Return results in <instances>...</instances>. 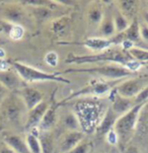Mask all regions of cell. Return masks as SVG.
<instances>
[{"label": "cell", "mask_w": 148, "mask_h": 153, "mask_svg": "<svg viewBox=\"0 0 148 153\" xmlns=\"http://www.w3.org/2000/svg\"><path fill=\"white\" fill-rule=\"evenodd\" d=\"M140 3L141 2L136 0H120L115 1V7L130 22H132L137 19V14L140 11Z\"/></svg>", "instance_id": "cell-20"}, {"label": "cell", "mask_w": 148, "mask_h": 153, "mask_svg": "<svg viewBox=\"0 0 148 153\" xmlns=\"http://www.w3.org/2000/svg\"><path fill=\"white\" fill-rule=\"evenodd\" d=\"M103 13H105V8L102 5V2L92 1L89 4L86 11V22L90 30H94V33L97 32L103 20Z\"/></svg>", "instance_id": "cell-16"}, {"label": "cell", "mask_w": 148, "mask_h": 153, "mask_svg": "<svg viewBox=\"0 0 148 153\" xmlns=\"http://www.w3.org/2000/svg\"><path fill=\"white\" fill-rule=\"evenodd\" d=\"M106 108L103 110L102 102L95 100H82L75 103L73 111L80 122L82 132L85 134L93 133L105 115Z\"/></svg>", "instance_id": "cell-3"}, {"label": "cell", "mask_w": 148, "mask_h": 153, "mask_svg": "<svg viewBox=\"0 0 148 153\" xmlns=\"http://www.w3.org/2000/svg\"><path fill=\"white\" fill-rule=\"evenodd\" d=\"M121 81H93L81 89L77 90L66 97L62 102H69L76 98H81L84 97H109L110 93L116 86V83L119 84Z\"/></svg>", "instance_id": "cell-8"}, {"label": "cell", "mask_w": 148, "mask_h": 153, "mask_svg": "<svg viewBox=\"0 0 148 153\" xmlns=\"http://www.w3.org/2000/svg\"><path fill=\"white\" fill-rule=\"evenodd\" d=\"M72 19L69 15H62L51 22V32L56 38H64L71 27Z\"/></svg>", "instance_id": "cell-22"}, {"label": "cell", "mask_w": 148, "mask_h": 153, "mask_svg": "<svg viewBox=\"0 0 148 153\" xmlns=\"http://www.w3.org/2000/svg\"><path fill=\"white\" fill-rule=\"evenodd\" d=\"M0 153H16V152H14L11 148H9L7 145L2 144L0 146Z\"/></svg>", "instance_id": "cell-39"}, {"label": "cell", "mask_w": 148, "mask_h": 153, "mask_svg": "<svg viewBox=\"0 0 148 153\" xmlns=\"http://www.w3.org/2000/svg\"><path fill=\"white\" fill-rule=\"evenodd\" d=\"M141 16H142V22H143L146 25H148V10L147 9L142 10Z\"/></svg>", "instance_id": "cell-40"}, {"label": "cell", "mask_w": 148, "mask_h": 153, "mask_svg": "<svg viewBox=\"0 0 148 153\" xmlns=\"http://www.w3.org/2000/svg\"><path fill=\"white\" fill-rule=\"evenodd\" d=\"M109 100H110L111 108L118 117L123 116L124 114L128 113L131 108H133L135 107L134 98H128L125 97H122V95H120L116 91L115 88H114L113 91L109 95Z\"/></svg>", "instance_id": "cell-12"}, {"label": "cell", "mask_w": 148, "mask_h": 153, "mask_svg": "<svg viewBox=\"0 0 148 153\" xmlns=\"http://www.w3.org/2000/svg\"><path fill=\"white\" fill-rule=\"evenodd\" d=\"M39 128L32 129L25 134V142L30 153H42L40 139H39Z\"/></svg>", "instance_id": "cell-27"}, {"label": "cell", "mask_w": 148, "mask_h": 153, "mask_svg": "<svg viewBox=\"0 0 148 153\" xmlns=\"http://www.w3.org/2000/svg\"><path fill=\"white\" fill-rule=\"evenodd\" d=\"M112 40H113L115 46L120 45L124 41H129V42H131L133 44L139 43L140 41H141V39H140V33H139V20L137 19L132 20L128 28H127L125 32L116 35Z\"/></svg>", "instance_id": "cell-18"}, {"label": "cell", "mask_w": 148, "mask_h": 153, "mask_svg": "<svg viewBox=\"0 0 148 153\" xmlns=\"http://www.w3.org/2000/svg\"><path fill=\"white\" fill-rule=\"evenodd\" d=\"M146 103L135 105L128 113L119 117L115 124V127H114V130L116 131L119 137V144L126 145L131 140L135 131L137 130L140 113Z\"/></svg>", "instance_id": "cell-5"}, {"label": "cell", "mask_w": 148, "mask_h": 153, "mask_svg": "<svg viewBox=\"0 0 148 153\" xmlns=\"http://www.w3.org/2000/svg\"><path fill=\"white\" fill-rule=\"evenodd\" d=\"M148 84V78L143 76L130 77L116 85L115 90L122 97L135 98Z\"/></svg>", "instance_id": "cell-9"}, {"label": "cell", "mask_w": 148, "mask_h": 153, "mask_svg": "<svg viewBox=\"0 0 148 153\" xmlns=\"http://www.w3.org/2000/svg\"><path fill=\"white\" fill-rule=\"evenodd\" d=\"M128 53L131 55L135 60L142 64V65H147L148 64V50L143 48H140V47L135 46L134 48H132Z\"/></svg>", "instance_id": "cell-29"}, {"label": "cell", "mask_w": 148, "mask_h": 153, "mask_svg": "<svg viewBox=\"0 0 148 153\" xmlns=\"http://www.w3.org/2000/svg\"><path fill=\"white\" fill-rule=\"evenodd\" d=\"M146 4H147V5H148V1H147V2H146ZM147 7H148V6H147ZM147 10H148V8H147Z\"/></svg>", "instance_id": "cell-43"}, {"label": "cell", "mask_w": 148, "mask_h": 153, "mask_svg": "<svg viewBox=\"0 0 148 153\" xmlns=\"http://www.w3.org/2000/svg\"><path fill=\"white\" fill-rule=\"evenodd\" d=\"M1 139L3 144L7 145L16 153H30L28 148L25 137L14 133L12 131H4L1 133Z\"/></svg>", "instance_id": "cell-13"}, {"label": "cell", "mask_w": 148, "mask_h": 153, "mask_svg": "<svg viewBox=\"0 0 148 153\" xmlns=\"http://www.w3.org/2000/svg\"><path fill=\"white\" fill-rule=\"evenodd\" d=\"M59 60H60V58H59V54L55 51L48 52V53L45 55V57H44V61H45V63L48 66L53 67V68H55V67L58 66Z\"/></svg>", "instance_id": "cell-32"}, {"label": "cell", "mask_w": 148, "mask_h": 153, "mask_svg": "<svg viewBox=\"0 0 148 153\" xmlns=\"http://www.w3.org/2000/svg\"><path fill=\"white\" fill-rule=\"evenodd\" d=\"M58 122H59V116L58 113H57L56 108L50 105V108L46 111L42 121H41L40 125H39V130L43 132L53 131V129L56 127Z\"/></svg>", "instance_id": "cell-23"}, {"label": "cell", "mask_w": 148, "mask_h": 153, "mask_svg": "<svg viewBox=\"0 0 148 153\" xmlns=\"http://www.w3.org/2000/svg\"><path fill=\"white\" fill-rule=\"evenodd\" d=\"M17 93L23 100L28 111L32 110L39 103L44 102V97H45L44 92L39 90L38 88L30 86H23L19 91H17Z\"/></svg>", "instance_id": "cell-15"}, {"label": "cell", "mask_w": 148, "mask_h": 153, "mask_svg": "<svg viewBox=\"0 0 148 153\" xmlns=\"http://www.w3.org/2000/svg\"><path fill=\"white\" fill-rule=\"evenodd\" d=\"M139 33L141 41L148 44V25H145L143 22H139Z\"/></svg>", "instance_id": "cell-36"}, {"label": "cell", "mask_w": 148, "mask_h": 153, "mask_svg": "<svg viewBox=\"0 0 148 153\" xmlns=\"http://www.w3.org/2000/svg\"><path fill=\"white\" fill-rule=\"evenodd\" d=\"M11 67L17 74L20 76L22 81L25 82H46V81H53V82H60V83L69 84L70 81L68 79L61 76L60 73H48V72L42 71L37 69L33 66L28 64L22 63V62L14 61L11 63Z\"/></svg>", "instance_id": "cell-6"}, {"label": "cell", "mask_w": 148, "mask_h": 153, "mask_svg": "<svg viewBox=\"0 0 148 153\" xmlns=\"http://www.w3.org/2000/svg\"><path fill=\"white\" fill-rule=\"evenodd\" d=\"M32 15L33 19L38 22H44L51 19L54 14V8L50 6H40V7H27Z\"/></svg>", "instance_id": "cell-25"}, {"label": "cell", "mask_w": 148, "mask_h": 153, "mask_svg": "<svg viewBox=\"0 0 148 153\" xmlns=\"http://www.w3.org/2000/svg\"><path fill=\"white\" fill-rule=\"evenodd\" d=\"M0 83L9 90L10 93L17 92L23 87V81L13 68L0 69Z\"/></svg>", "instance_id": "cell-11"}, {"label": "cell", "mask_w": 148, "mask_h": 153, "mask_svg": "<svg viewBox=\"0 0 148 153\" xmlns=\"http://www.w3.org/2000/svg\"><path fill=\"white\" fill-rule=\"evenodd\" d=\"M113 16H114V23H115V28H116V33H121L128 28L131 22L124 16L123 14L119 11L118 9L115 7V9H113Z\"/></svg>", "instance_id": "cell-28"}, {"label": "cell", "mask_w": 148, "mask_h": 153, "mask_svg": "<svg viewBox=\"0 0 148 153\" xmlns=\"http://www.w3.org/2000/svg\"><path fill=\"white\" fill-rule=\"evenodd\" d=\"M28 108L17 92L10 93L0 103V118L5 125L13 128L25 126Z\"/></svg>", "instance_id": "cell-2"}, {"label": "cell", "mask_w": 148, "mask_h": 153, "mask_svg": "<svg viewBox=\"0 0 148 153\" xmlns=\"http://www.w3.org/2000/svg\"><path fill=\"white\" fill-rule=\"evenodd\" d=\"M68 64H89V63H106V64H117L126 67L130 71L137 73L143 67L140 62L132 57L128 52L123 51L122 49L111 48L103 53L93 54L86 56H74L70 54L66 61Z\"/></svg>", "instance_id": "cell-1"}, {"label": "cell", "mask_w": 148, "mask_h": 153, "mask_svg": "<svg viewBox=\"0 0 148 153\" xmlns=\"http://www.w3.org/2000/svg\"><path fill=\"white\" fill-rule=\"evenodd\" d=\"M59 122L61 123V126L66 131H82L80 122L77 118L76 114L73 111H69L67 113L63 114L60 118Z\"/></svg>", "instance_id": "cell-24"}, {"label": "cell", "mask_w": 148, "mask_h": 153, "mask_svg": "<svg viewBox=\"0 0 148 153\" xmlns=\"http://www.w3.org/2000/svg\"><path fill=\"white\" fill-rule=\"evenodd\" d=\"M10 94V92H9V90L7 89L6 87L3 86L1 83H0V103H1L3 100L6 98L8 95Z\"/></svg>", "instance_id": "cell-38"}, {"label": "cell", "mask_w": 148, "mask_h": 153, "mask_svg": "<svg viewBox=\"0 0 148 153\" xmlns=\"http://www.w3.org/2000/svg\"><path fill=\"white\" fill-rule=\"evenodd\" d=\"M118 119H119V117L114 113V111L112 110L111 107L109 105L106 111V113H105V115H103L102 120H100V122L98 123L94 133L100 137H105L106 134L108 133L109 131H111L112 129H114L115 124Z\"/></svg>", "instance_id": "cell-21"}, {"label": "cell", "mask_w": 148, "mask_h": 153, "mask_svg": "<svg viewBox=\"0 0 148 153\" xmlns=\"http://www.w3.org/2000/svg\"><path fill=\"white\" fill-rule=\"evenodd\" d=\"M139 128L141 129V131L148 132V102L144 105L140 113L137 129Z\"/></svg>", "instance_id": "cell-31"}, {"label": "cell", "mask_w": 148, "mask_h": 153, "mask_svg": "<svg viewBox=\"0 0 148 153\" xmlns=\"http://www.w3.org/2000/svg\"><path fill=\"white\" fill-rule=\"evenodd\" d=\"M90 150H91V143L88 142L86 139H84L68 153H89Z\"/></svg>", "instance_id": "cell-33"}, {"label": "cell", "mask_w": 148, "mask_h": 153, "mask_svg": "<svg viewBox=\"0 0 148 153\" xmlns=\"http://www.w3.org/2000/svg\"><path fill=\"white\" fill-rule=\"evenodd\" d=\"M146 102H148V84L140 91L139 94L134 98L135 105H142V103H146Z\"/></svg>", "instance_id": "cell-34"}, {"label": "cell", "mask_w": 148, "mask_h": 153, "mask_svg": "<svg viewBox=\"0 0 148 153\" xmlns=\"http://www.w3.org/2000/svg\"><path fill=\"white\" fill-rule=\"evenodd\" d=\"M143 67H145V69H146L147 71H148V64H147V65H144Z\"/></svg>", "instance_id": "cell-42"}, {"label": "cell", "mask_w": 148, "mask_h": 153, "mask_svg": "<svg viewBox=\"0 0 148 153\" xmlns=\"http://www.w3.org/2000/svg\"><path fill=\"white\" fill-rule=\"evenodd\" d=\"M12 25H11V23H9V22H5V20L0 19V35L8 36Z\"/></svg>", "instance_id": "cell-37"}, {"label": "cell", "mask_w": 148, "mask_h": 153, "mask_svg": "<svg viewBox=\"0 0 148 153\" xmlns=\"http://www.w3.org/2000/svg\"><path fill=\"white\" fill-rule=\"evenodd\" d=\"M75 45H80L85 47L88 50L94 52V53H103L109 49L113 48L115 46L112 39H103L98 37H90L87 38L81 43H75Z\"/></svg>", "instance_id": "cell-19"}, {"label": "cell", "mask_w": 148, "mask_h": 153, "mask_svg": "<svg viewBox=\"0 0 148 153\" xmlns=\"http://www.w3.org/2000/svg\"><path fill=\"white\" fill-rule=\"evenodd\" d=\"M49 108H50V105L44 100L41 103H39L38 105H36L35 108H33L32 110L28 111L25 128L28 131L35 128H39V125H40L44 115L46 114Z\"/></svg>", "instance_id": "cell-17"}, {"label": "cell", "mask_w": 148, "mask_h": 153, "mask_svg": "<svg viewBox=\"0 0 148 153\" xmlns=\"http://www.w3.org/2000/svg\"><path fill=\"white\" fill-rule=\"evenodd\" d=\"M116 33L115 23H114L113 9L108 7L105 9L103 20L100 22V27H97V32L94 33V37L103 38V39H113Z\"/></svg>", "instance_id": "cell-14"}, {"label": "cell", "mask_w": 148, "mask_h": 153, "mask_svg": "<svg viewBox=\"0 0 148 153\" xmlns=\"http://www.w3.org/2000/svg\"><path fill=\"white\" fill-rule=\"evenodd\" d=\"M40 131V130H39ZM39 139H40L42 153H53L56 147L55 138H54L53 131L49 132H39Z\"/></svg>", "instance_id": "cell-26"}, {"label": "cell", "mask_w": 148, "mask_h": 153, "mask_svg": "<svg viewBox=\"0 0 148 153\" xmlns=\"http://www.w3.org/2000/svg\"><path fill=\"white\" fill-rule=\"evenodd\" d=\"M0 19L11 25H19L25 27V25L32 20V15L19 1L5 2L0 8Z\"/></svg>", "instance_id": "cell-7"}, {"label": "cell", "mask_w": 148, "mask_h": 153, "mask_svg": "<svg viewBox=\"0 0 148 153\" xmlns=\"http://www.w3.org/2000/svg\"><path fill=\"white\" fill-rule=\"evenodd\" d=\"M105 139H106V143L112 145V146H116V145H119V137H118V134L116 133V131L114 130V129H112L111 131H109L108 133L106 134Z\"/></svg>", "instance_id": "cell-35"}, {"label": "cell", "mask_w": 148, "mask_h": 153, "mask_svg": "<svg viewBox=\"0 0 148 153\" xmlns=\"http://www.w3.org/2000/svg\"><path fill=\"white\" fill-rule=\"evenodd\" d=\"M85 139V133L82 131H66L59 139L57 149L59 153H68Z\"/></svg>", "instance_id": "cell-10"}, {"label": "cell", "mask_w": 148, "mask_h": 153, "mask_svg": "<svg viewBox=\"0 0 148 153\" xmlns=\"http://www.w3.org/2000/svg\"><path fill=\"white\" fill-rule=\"evenodd\" d=\"M25 30L27 28L22 25H13L10 30V33L8 35V37L10 40L12 41H22L23 38H25Z\"/></svg>", "instance_id": "cell-30"}, {"label": "cell", "mask_w": 148, "mask_h": 153, "mask_svg": "<svg viewBox=\"0 0 148 153\" xmlns=\"http://www.w3.org/2000/svg\"><path fill=\"white\" fill-rule=\"evenodd\" d=\"M89 73L102 77L103 79H108L109 81H123V79L130 78L136 73L130 71L126 67L117 65V64H103V65L90 67V68H80V69H67L63 73Z\"/></svg>", "instance_id": "cell-4"}, {"label": "cell", "mask_w": 148, "mask_h": 153, "mask_svg": "<svg viewBox=\"0 0 148 153\" xmlns=\"http://www.w3.org/2000/svg\"><path fill=\"white\" fill-rule=\"evenodd\" d=\"M5 55H6V54H5L4 50H3V49L0 48V59H3V58H5Z\"/></svg>", "instance_id": "cell-41"}]
</instances>
